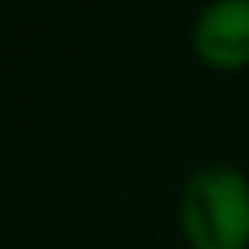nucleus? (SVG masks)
<instances>
[{"instance_id": "obj_1", "label": "nucleus", "mask_w": 249, "mask_h": 249, "mask_svg": "<svg viewBox=\"0 0 249 249\" xmlns=\"http://www.w3.org/2000/svg\"><path fill=\"white\" fill-rule=\"evenodd\" d=\"M175 224L187 249H249V170L204 162L183 178Z\"/></svg>"}, {"instance_id": "obj_2", "label": "nucleus", "mask_w": 249, "mask_h": 249, "mask_svg": "<svg viewBox=\"0 0 249 249\" xmlns=\"http://www.w3.org/2000/svg\"><path fill=\"white\" fill-rule=\"evenodd\" d=\"M187 46L212 75L249 71V0H204L191 17Z\"/></svg>"}]
</instances>
